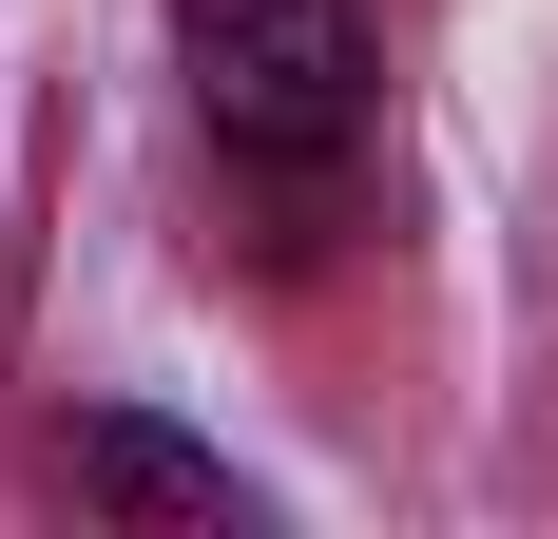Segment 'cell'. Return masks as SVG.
<instances>
[{
  "instance_id": "2",
  "label": "cell",
  "mask_w": 558,
  "mask_h": 539,
  "mask_svg": "<svg viewBox=\"0 0 558 539\" xmlns=\"http://www.w3.org/2000/svg\"><path fill=\"white\" fill-rule=\"evenodd\" d=\"M77 501H116V520H251V482H231L213 443H173L155 405H77Z\"/></svg>"
},
{
  "instance_id": "1",
  "label": "cell",
  "mask_w": 558,
  "mask_h": 539,
  "mask_svg": "<svg viewBox=\"0 0 558 539\" xmlns=\"http://www.w3.org/2000/svg\"><path fill=\"white\" fill-rule=\"evenodd\" d=\"M173 77L213 116V155L328 173L366 135V0H173Z\"/></svg>"
}]
</instances>
